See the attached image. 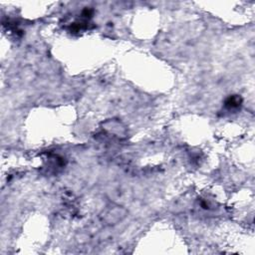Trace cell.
I'll list each match as a JSON object with an SVG mask.
<instances>
[{
    "instance_id": "obj_1",
    "label": "cell",
    "mask_w": 255,
    "mask_h": 255,
    "mask_svg": "<svg viewBox=\"0 0 255 255\" xmlns=\"http://www.w3.org/2000/svg\"><path fill=\"white\" fill-rule=\"evenodd\" d=\"M128 211L125 207L120 205H114L111 207H108L102 215L103 221L108 225H115L120 223L125 219L127 216Z\"/></svg>"
}]
</instances>
